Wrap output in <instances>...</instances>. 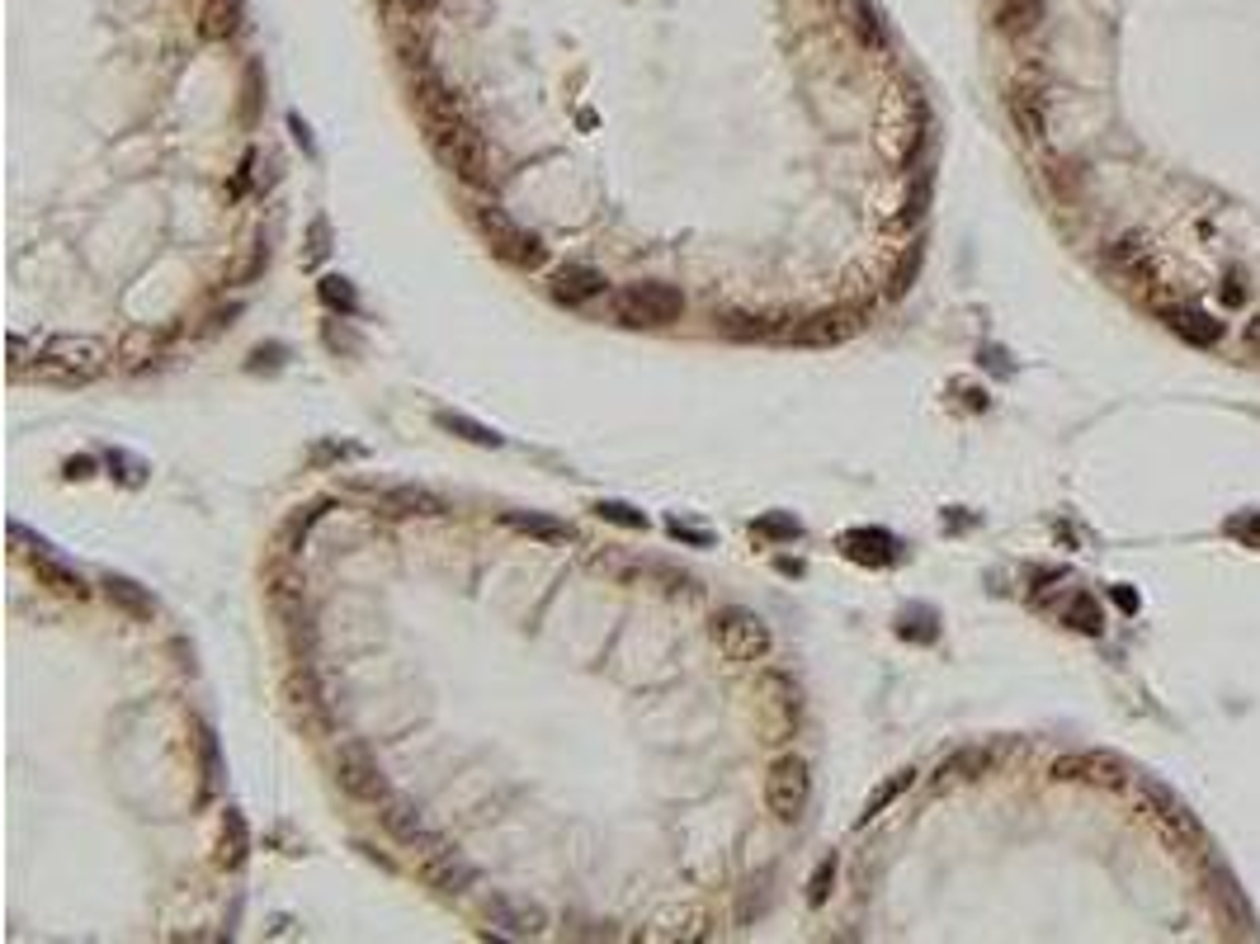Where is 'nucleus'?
Instances as JSON below:
<instances>
[{
    "label": "nucleus",
    "instance_id": "obj_1",
    "mask_svg": "<svg viewBox=\"0 0 1260 944\" xmlns=\"http://www.w3.org/2000/svg\"><path fill=\"white\" fill-rule=\"evenodd\" d=\"M614 317L623 326H671L685 317V293L661 279L628 283V289L614 293Z\"/></svg>",
    "mask_w": 1260,
    "mask_h": 944
},
{
    "label": "nucleus",
    "instance_id": "obj_2",
    "mask_svg": "<svg viewBox=\"0 0 1260 944\" xmlns=\"http://www.w3.org/2000/svg\"><path fill=\"white\" fill-rule=\"evenodd\" d=\"M430 142H435L439 161H445L463 184H486V142L463 114L430 123Z\"/></svg>",
    "mask_w": 1260,
    "mask_h": 944
},
{
    "label": "nucleus",
    "instance_id": "obj_3",
    "mask_svg": "<svg viewBox=\"0 0 1260 944\" xmlns=\"http://www.w3.org/2000/svg\"><path fill=\"white\" fill-rule=\"evenodd\" d=\"M109 350L90 336H53L38 350V369L47 378H61V383H86V378L104 373Z\"/></svg>",
    "mask_w": 1260,
    "mask_h": 944
},
{
    "label": "nucleus",
    "instance_id": "obj_4",
    "mask_svg": "<svg viewBox=\"0 0 1260 944\" xmlns=\"http://www.w3.org/2000/svg\"><path fill=\"white\" fill-rule=\"evenodd\" d=\"M477 223H482L486 236H492V246H496L500 260L519 265V270H543V265H548V246H543L533 232H525L519 223H510V217L500 213V209H482Z\"/></svg>",
    "mask_w": 1260,
    "mask_h": 944
},
{
    "label": "nucleus",
    "instance_id": "obj_5",
    "mask_svg": "<svg viewBox=\"0 0 1260 944\" xmlns=\"http://www.w3.org/2000/svg\"><path fill=\"white\" fill-rule=\"evenodd\" d=\"M808 798H812L808 765H802L798 755H784V761H775V769H769V779H765L769 812H775L779 822H798L802 808H808Z\"/></svg>",
    "mask_w": 1260,
    "mask_h": 944
},
{
    "label": "nucleus",
    "instance_id": "obj_6",
    "mask_svg": "<svg viewBox=\"0 0 1260 944\" xmlns=\"http://www.w3.org/2000/svg\"><path fill=\"white\" fill-rule=\"evenodd\" d=\"M708 633H713V642H718V648L728 652L732 661H761V656L769 652V628L755 619V614H746V609L718 614Z\"/></svg>",
    "mask_w": 1260,
    "mask_h": 944
},
{
    "label": "nucleus",
    "instance_id": "obj_7",
    "mask_svg": "<svg viewBox=\"0 0 1260 944\" xmlns=\"http://www.w3.org/2000/svg\"><path fill=\"white\" fill-rule=\"evenodd\" d=\"M486 921L506 940H533L548 931V911L539 902H529V897H510V892L486 897Z\"/></svg>",
    "mask_w": 1260,
    "mask_h": 944
},
{
    "label": "nucleus",
    "instance_id": "obj_8",
    "mask_svg": "<svg viewBox=\"0 0 1260 944\" xmlns=\"http://www.w3.org/2000/svg\"><path fill=\"white\" fill-rule=\"evenodd\" d=\"M336 775H340V789L355 794V798H383V794H387V789H383V769H378L373 755L359 751V746H345V751H340Z\"/></svg>",
    "mask_w": 1260,
    "mask_h": 944
},
{
    "label": "nucleus",
    "instance_id": "obj_9",
    "mask_svg": "<svg viewBox=\"0 0 1260 944\" xmlns=\"http://www.w3.org/2000/svg\"><path fill=\"white\" fill-rule=\"evenodd\" d=\"M553 293L562 303H590V297L605 293V274L590 270V265H558L553 270Z\"/></svg>",
    "mask_w": 1260,
    "mask_h": 944
},
{
    "label": "nucleus",
    "instance_id": "obj_10",
    "mask_svg": "<svg viewBox=\"0 0 1260 944\" xmlns=\"http://www.w3.org/2000/svg\"><path fill=\"white\" fill-rule=\"evenodd\" d=\"M1161 322H1167V326L1175 330V336H1180V340H1190V345H1218V340H1223V322L1204 317V312H1194V307L1161 312Z\"/></svg>",
    "mask_w": 1260,
    "mask_h": 944
},
{
    "label": "nucleus",
    "instance_id": "obj_11",
    "mask_svg": "<svg viewBox=\"0 0 1260 944\" xmlns=\"http://www.w3.org/2000/svg\"><path fill=\"white\" fill-rule=\"evenodd\" d=\"M241 29V0H203L199 10V34L209 43H223Z\"/></svg>",
    "mask_w": 1260,
    "mask_h": 944
},
{
    "label": "nucleus",
    "instance_id": "obj_12",
    "mask_svg": "<svg viewBox=\"0 0 1260 944\" xmlns=\"http://www.w3.org/2000/svg\"><path fill=\"white\" fill-rule=\"evenodd\" d=\"M246 855H250L246 817L236 812V808H227V812H223V841H217V864H223V869H241Z\"/></svg>",
    "mask_w": 1260,
    "mask_h": 944
},
{
    "label": "nucleus",
    "instance_id": "obj_13",
    "mask_svg": "<svg viewBox=\"0 0 1260 944\" xmlns=\"http://www.w3.org/2000/svg\"><path fill=\"white\" fill-rule=\"evenodd\" d=\"M104 595H109V605H119L123 614H133V619H151L156 614V600L128 576H104Z\"/></svg>",
    "mask_w": 1260,
    "mask_h": 944
},
{
    "label": "nucleus",
    "instance_id": "obj_14",
    "mask_svg": "<svg viewBox=\"0 0 1260 944\" xmlns=\"http://www.w3.org/2000/svg\"><path fill=\"white\" fill-rule=\"evenodd\" d=\"M430 884L445 888V892H468L472 884H477V869H472L468 859L453 855V850H445V855L430 859Z\"/></svg>",
    "mask_w": 1260,
    "mask_h": 944
},
{
    "label": "nucleus",
    "instance_id": "obj_15",
    "mask_svg": "<svg viewBox=\"0 0 1260 944\" xmlns=\"http://www.w3.org/2000/svg\"><path fill=\"white\" fill-rule=\"evenodd\" d=\"M1001 34H1030L1044 24V0H997Z\"/></svg>",
    "mask_w": 1260,
    "mask_h": 944
},
{
    "label": "nucleus",
    "instance_id": "obj_16",
    "mask_svg": "<svg viewBox=\"0 0 1260 944\" xmlns=\"http://www.w3.org/2000/svg\"><path fill=\"white\" fill-rule=\"evenodd\" d=\"M845 553L855 558V562H874V566H888L897 553H892V539L888 533H878V529H855V533H845Z\"/></svg>",
    "mask_w": 1260,
    "mask_h": 944
},
{
    "label": "nucleus",
    "instance_id": "obj_17",
    "mask_svg": "<svg viewBox=\"0 0 1260 944\" xmlns=\"http://www.w3.org/2000/svg\"><path fill=\"white\" fill-rule=\"evenodd\" d=\"M34 572H38V581H43V586H53L57 595H76V600H81V595H86V581H81V572H71V566H61L57 558L38 553V558H34Z\"/></svg>",
    "mask_w": 1260,
    "mask_h": 944
},
{
    "label": "nucleus",
    "instance_id": "obj_18",
    "mask_svg": "<svg viewBox=\"0 0 1260 944\" xmlns=\"http://www.w3.org/2000/svg\"><path fill=\"white\" fill-rule=\"evenodd\" d=\"M911 784H916V769H897L892 779H884V784H878V789L869 794V802H864V812H859V827H869L874 817L888 808V802H897V798H902V794L911 789Z\"/></svg>",
    "mask_w": 1260,
    "mask_h": 944
},
{
    "label": "nucleus",
    "instance_id": "obj_19",
    "mask_svg": "<svg viewBox=\"0 0 1260 944\" xmlns=\"http://www.w3.org/2000/svg\"><path fill=\"white\" fill-rule=\"evenodd\" d=\"M383 827L397 841H416L420 836V808H416V802H406V798H387L383 802Z\"/></svg>",
    "mask_w": 1260,
    "mask_h": 944
},
{
    "label": "nucleus",
    "instance_id": "obj_20",
    "mask_svg": "<svg viewBox=\"0 0 1260 944\" xmlns=\"http://www.w3.org/2000/svg\"><path fill=\"white\" fill-rule=\"evenodd\" d=\"M1011 119L1020 123V133H1025V137H1044V94L1015 90L1011 94Z\"/></svg>",
    "mask_w": 1260,
    "mask_h": 944
},
{
    "label": "nucleus",
    "instance_id": "obj_21",
    "mask_svg": "<svg viewBox=\"0 0 1260 944\" xmlns=\"http://www.w3.org/2000/svg\"><path fill=\"white\" fill-rule=\"evenodd\" d=\"M722 330L736 340H765V336H789L775 317H746V312H732V317H722Z\"/></svg>",
    "mask_w": 1260,
    "mask_h": 944
},
{
    "label": "nucleus",
    "instance_id": "obj_22",
    "mask_svg": "<svg viewBox=\"0 0 1260 944\" xmlns=\"http://www.w3.org/2000/svg\"><path fill=\"white\" fill-rule=\"evenodd\" d=\"M506 525H510V529H519V533H533V539H548V543L572 539V529H566L562 519H548V515H519V510H510V515H506Z\"/></svg>",
    "mask_w": 1260,
    "mask_h": 944
},
{
    "label": "nucleus",
    "instance_id": "obj_23",
    "mask_svg": "<svg viewBox=\"0 0 1260 944\" xmlns=\"http://www.w3.org/2000/svg\"><path fill=\"white\" fill-rule=\"evenodd\" d=\"M850 29H855L859 43H869V47H884V43H888L884 20H878V10L869 5V0H850Z\"/></svg>",
    "mask_w": 1260,
    "mask_h": 944
},
{
    "label": "nucleus",
    "instance_id": "obj_24",
    "mask_svg": "<svg viewBox=\"0 0 1260 944\" xmlns=\"http://www.w3.org/2000/svg\"><path fill=\"white\" fill-rule=\"evenodd\" d=\"M387 506H402L406 515H445V501L430 496L425 486H397V492H387Z\"/></svg>",
    "mask_w": 1260,
    "mask_h": 944
},
{
    "label": "nucleus",
    "instance_id": "obj_25",
    "mask_svg": "<svg viewBox=\"0 0 1260 944\" xmlns=\"http://www.w3.org/2000/svg\"><path fill=\"white\" fill-rule=\"evenodd\" d=\"M439 425H445V430H453L459 439H468V445H482V449H496V445H500V435H496V430H486V425L468 420V416H449V412H439Z\"/></svg>",
    "mask_w": 1260,
    "mask_h": 944
},
{
    "label": "nucleus",
    "instance_id": "obj_26",
    "mask_svg": "<svg viewBox=\"0 0 1260 944\" xmlns=\"http://www.w3.org/2000/svg\"><path fill=\"white\" fill-rule=\"evenodd\" d=\"M1062 619L1072 623V628H1081V633H1100V623H1105V619H1100V605H1095V595H1085V591H1081V595H1072V600H1067Z\"/></svg>",
    "mask_w": 1260,
    "mask_h": 944
},
{
    "label": "nucleus",
    "instance_id": "obj_27",
    "mask_svg": "<svg viewBox=\"0 0 1260 944\" xmlns=\"http://www.w3.org/2000/svg\"><path fill=\"white\" fill-rule=\"evenodd\" d=\"M322 303L336 307V312H345V317H355V312H359V297H355V289H350V279H340V274L322 279Z\"/></svg>",
    "mask_w": 1260,
    "mask_h": 944
},
{
    "label": "nucleus",
    "instance_id": "obj_28",
    "mask_svg": "<svg viewBox=\"0 0 1260 944\" xmlns=\"http://www.w3.org/2000/svg\"><path fill=\"white\" fill-rule=\"evenodd\" d=\"M987 761H991V755L972 746V751H958V755H949V761L940 765V775H958V779H972V775H982V769H987Z\"/></svg>",
    "mask_w": 1260,
    "mask_h": 944
},
{
    "label": "nucleus",
    "instance_id": "obj_29",
    "mask_svg": "<svg viewBox=\"0 0 1260 944\" xmlns=\"http://www.w3.org/2000/svg\"><path fill=\"white\" fill-rule=\"evenodd\" d=\"M897 633H902V638H921V642H935V633H940V628H935V614H931V609H907L902 623H897Z\"/></svg>",
    "mask_w": 1260,
    "mask_h": 944
},
{
    "label": "nucleus",
    "instance_id": "obj_30",
    "mask_svg": "<svg viewBox=\"0 0 1260 944\" xmlns=\"http://www.w3.org/2000/svg\"><path fill=\"white\" fill-rule=\"evenodd\" d=\"M595 515L609 519V525H623V529H642V525H648V515L633 510V506H623V501H600V506H595Z\"/></svg>",
    "mask_w": 1260,
    "mask_h": 944
},
{
    "label": "nucleus",
    "instance_id": "obj_31",
    "mask_svg": "<svg viewBox=\"0 0 1260 944\" xmlns=\"http://www.w3.org/2000/svg\"><path fill=\"white\" fill-rule=\"evenodd\" d=\"M831 884H836V855H826L822 864H817V874H812V884H808V902L822 907L826 897H831Z\"/></svg>",
    "mask_w": 1260,
    "mask_h": 944
},
{
    "label": "nucleus",
    "instance_id": "obj_32",
    "mask_svg": "<svg viewBox=\"0 0 1260 944\" xmlns=\"http://www.w3.org/2000/svg\"><path fill=\"white\" fill-rule=\"evenodd\" d=\"M755 533H765V539H779V543H794L798 539V519H789V515H765V519H755Z\"/></svg>",
    "mask_w": 1260,
    "mask_h": 944
},
{
    "label": "nucleus",
    "instance_id": "obj_33",
    "mask_svg": "<svg viewBox=\"0 0 1260 944\" xmlns=\"http://www.w3.org/2000/svg\"><path fill=\"white\" fill-rule=\"evenodd\" d=\"M921 270V246H911V260L897 265V289H911V279Z\"/></svg>",
    "mask_w": 1260,
    "mask_h": 944
},
{
    "label": "nucleus",
    "instance_id": "obj_34",
    "mask_svg": "<svg viewBox=\"0 0 1260 944\" xmlns=\"http://www.w3.org/2000/svg\"><path fill=\"white\" fill-rule=\"evenodd\" d=\"M666 529L675 533V539H689V543H708V533H704V529H695V525H680V519H671Z\"/></svg>",
    "mask_w": 1260,
    "mask_h": 944
},
{
    "label": "nucleus",
    "instance_id": "obj_35",
    "mask_svg": "<svg viewBox=\"0 0 1260 944\" xmlns=\"http://www.w3.org/2000/svg\"><path fill=\"white\" fill-rule=\"evenodd\" d=\"M1138 250H1143V246H1138V236H1124V241H1114V246H1110V260H1128V256H1138Z\"/></svg>",
    "mask_w": 1260,
    "mask_h": 944
},
{
    "label": "nucleus",
    "instance_id": "obj_36",
    "mask_svg": "<svg viewBox=\"0 0 1260 944\" xmlns=\"http://www.w3.org/2000/svg\"><path fill=\"white\" fill-rule=\"evenodd\" d=\"M24 355H29V345H24V336H10V369H14V373H20V369L29 364V359H24Z\"/></svg>",
    "mask_w": 1260,
    "mask_h": 944
},
{
    "label": "nucleus",
    "instance_id": "obj_37",
    "mask_svg": "<svg viewBox=\"0 0 1260 944\" xmlns=\"http://www.w3.org/2000/svg\"><path fill=\"white\" fill-rule=\"evenodd\" d=\"M397 5H402L406 14H416V20H420V14H435V10H439V0H397Z\"/></svg>",
    "mask_w": 1260,
    "mask_h": 944
},
{
    "label": "nucleus",
    "instance_id": "obj_38",
    "mask_svg": "<svg viewBox=\"0 0 1260 944\" xmlns=\"http://www.w3.org/2000/svg\"><path fill=\"white\" fill-rule=\"evenodd\" d=\"M312 260H322L326 256V223H312V250H307Z\"/></svg>",
    "mask_w": 1260,
    "mask_h": 944
},
{
    "label": "nucleus",
    "instance_id": "obj_39",
    "mask_svg": "<svg viewBox=\"0 0 1260 944\" xmlns=\"http://www.w3.org/2000/svg\"><path fill=\"white\" fill-rule=\"evenodd\" d=\"M90 459H67V477H90Z\"/></svg>",
    "mask_w": 1260,
    "mask_h": 944
}]
</instances>
